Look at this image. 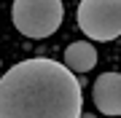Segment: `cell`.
<instances>
[{
    "mask_svg": "<svg viewBox=\"0 0 121 118\" xmlns=\"http://www.w3.org/2000/svg\"><path fill=\"white\" fill-rule=\"evenodd\" d=\"M81 83L62 62L38 57L0 78V118H81Z\"/></svg>",
    "mask_w": 121,
    "mask_h": 118,
    "instance_id": "cell-1",
    "label": "cell"
},
{
    "mask_svg": "<svg viewBox=\"0 0 121 118\" xmlns=\"http://www.w3.org/2000/svg\"><path fill=\"white\" fill-rule=\"evenodd\" d=\"M65 19L62 0H13L11 5V22L27 38H48L59 30Z\"/></svg>",
    "mask_w": 121,
    "mask_h": 118,
    "instance_id": "cell-2",
    "label": "cell"
},
{
    "mask_svg": "<svg viewBox=\"0 0 121 118\" xmlns=\"http://www.w3.org/2000/svg\"><path fill=\"white\" fill-rule=\"evenodd\" d=\"M83 35L99 43L121 35V0H81L75 11Z\"/></svg>",
    "mask_w": 121,
    "mask_h": 118,
    "instance_id": "cell-3",
    "label": "cell"
},
{
    "mask_svg": "<svg viewBox=\"0 0 121 118\" xmlns=\"http://www.w3.org/2000/svg\"><path fill=\"white\" fill-rule=\"evenodd\" d=\"M91 99L102 115H118L121 113V75L102 73L91 86Z\"/></svg>",
    "mask_w": 121,
    "mask_h": 118,
    "instance_id": "cell-4",
    "label": "cell"
},
{
    "mask_svg": "<svg viewBox=\"0 0 121 118\" xmlns=\"http://www.w3.org/2000/svg\"><path fill=\"white\" fill-rule=\"evenodd\" d=\"M62 65L67 67L70 73H89L94 70L97 65V48L89 43V40H78V43H70L65 48V62Z\"/></svg>",
    "mask_w": 121,
    "mask_h": 118,
    "instance_id": "cell-5",
    "label": "cell"
},
{
    "mask_svg": "<svg viewBox=\"0 0 121 118\" xmlns=\"http://www.w3.org/2000/svg\"><path fill=\"white\" fill-rule=\"evenodd\" d=\"M81 118H94V115H89V113H81Z\"/></svg>",
    "mask_w": 121,
    "mask_h": 118,
    "instance_id": "cell-6",
    "label": "cell"
}]
</instances>
